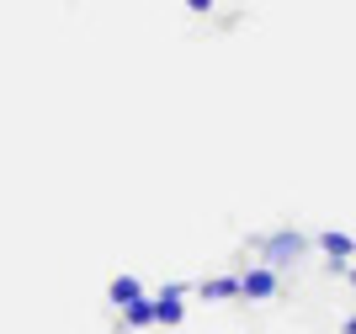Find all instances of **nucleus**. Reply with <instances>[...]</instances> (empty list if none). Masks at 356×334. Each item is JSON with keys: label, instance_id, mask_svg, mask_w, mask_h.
<instances>
[{"label": "nucleus", "instance_id": "nucleus-8", "mask_svg": "<svg viewBox=\"0 0 356 334\" xmlns=\"http://www.w3.org/2000/svg\"><path fill=\"white\" fill-rule=\"evenodd\" d=\"M213 6H218V0H186V11H192V16H208Z\"/></svg>", "mask_w": 356, "mask_h": 334}, {"label": "nucleus", "instance_id": "nucleus-4", "mask_svg": "<svg viewBox=\"0 0 356 334\" xmlns=\"http://www.w3.org/2000/svg\"><path fill=\"white\" fill-rule=\"evenodd\" d=\"M314 244L325 249L330 271H346V265L356 260V239H351V233H341V228H325V233H319V239H314Z\"/></svg>", "mask_w": 356, "mask_h": 334}, {"label": "nucleus", "instance_id": "nucleus-9", "mask_svg": "<svg viewBox=\"0 0 356 334\" xmlns=\"http://www.w3.org/2000/svg\"><path fill=\"white\" fill-rule=\"evenodd\" d=\"M346 281H351V292H356V265H346Z\"/></svg>", "mask_w": 356, "mask_h": 334}, {"label": "nucleus", "instance_id": "nucleus-3", "mask_svg": "<svg viewBox=\"0 0 356 334\" xmlns=\"http://www.w3.org/2000/svg\"><path fill=\"white\" fill-rule=\"evenodd\" d=\"M186 297H192V287H186V281L160 287V292H154V324H160V329H176V324L186 319Z\"/></svg>", "mask_w": 356, "mask_h": 334}, {"label": "nucleus", "instance_id": "nucleus-10", "mask_svg": "<svg viewBox=\"0 0 356 334\" xmlns=\"http://www.w3.org/2000/svg\"><path fill=\"white\" fill-rule=\"evenodd\" d=\"M346 334H356V313H351V319H346Z\"/></svg>", "mask_w": 356, "mask_h": 334}, {"label": "nucleus", "instance_id": "nucleus-2", "mask_svg": "<svg viewBox=\"0 0 356 334\" xmlns=\"http://www.w3.org/2000/svg\"><path fill=\"white\" fill-rule=\"evenodd\" d=\"M277 287H282V271H271V265H261V260L239 271V303H271Z\"/></svg>", "mask_w": 356, "mask_h": 334}, {"label": "nucleus", "instance_id": "nucleus-6", "mask_svg": "<svg viewBox=\"0 0 356 334\" xmlns=\"http://www.w3.org/2000/svg\"><path fill=\"white\" fill-rule=\"evenodd\" d=\"M138 297H149V292H144V281H138V276H128V271H122V276H112V287H106V303L118 308V313H122L128 303H138Z\"/></svg>", "mask_w": 356, "mask_h": 334}, {"label": "nucleus", "instance_id": "nucleus-1", "mask_svg": "<svg viewBox=\"0 0 356 334\" xmlns=\"http://www.w3.org/2000/svg\"><path fill=\"white\" fill-rule=\"evenodd\" d=\"M250 249L261 255V265H271V271H287V265H298V260L314 249V239H309L303 228H271V233H261Z\"/></svg>", "mask_w": 356, "mask_h": 334}, {"label": "nucleus", "instance_id": "nucleus-7", "mask_svg": "<svg viewBox=\"0 0 356 334\" xmlns=\"http://www.w3.org/2000/svg\"><path fill=\"white\" fill-rule=\"evenodd\" d=\"M122 324H128V329H154V297H138V303H128L122 308Z\"/></svg>", "mask_w": 356, "mask_h": 334}, {"label": "nucleus", "instance_id": "nucleus-5", "mask_svg": "<svg viewBox=\"0 0 356 334\" xmlns=\"http://www.w3.org/2000/svg\"><path fill=\"white\" fill-rule=\"evenodd\" d=\"M197 297H208V303H239V271L234 276H208V281H197Z\"/></svg>", "mask_w": 356, "mask_h": 334}]
</instances>
